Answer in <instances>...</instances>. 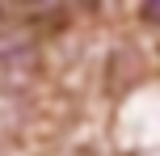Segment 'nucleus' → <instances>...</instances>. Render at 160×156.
Wrapping results in <instances>:
<instances>
[{"instance_id": "2", "label": "nucleus", "mask_w": 160, "mask_h": 156, "mask_svg": "<svg viewBox=\"0 0 160 156\" xmlns=\"http://www.w3.org/2000/svg\"><path fill=\"white\" fill-rule=\"evenodd\" d=\"M0 21H4V8H0Z\"/></svg>"}, {"instance_id": "1", "label": "nucleus", "mask_w": 160, "mask_h": 156, "mask_svg": "<svg viewBox=\"0 0 160 156\" xmlns=\"http://www.w3.org/2000/svg\"><path fill=\"white\" fill-rule=\"evenodd\" d=\"M143 21H152V25H160V4H143Z\"/></svg>"}]
</instances>
